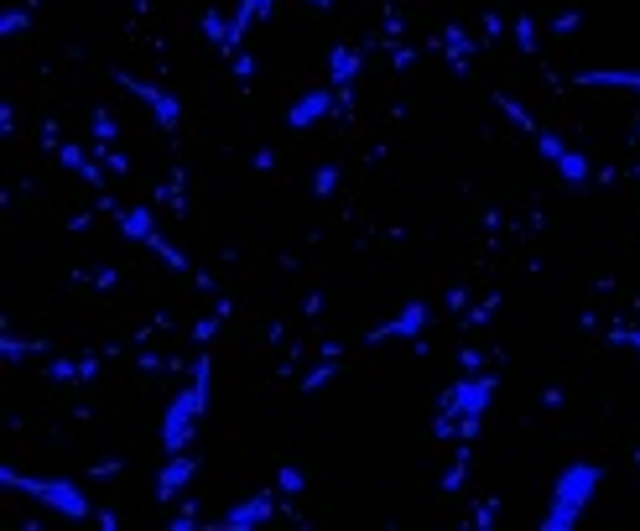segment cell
<instances>
[{
  "label": "cell",
  "instance_id": "6",
  "mask_svg": "<svg viewBox=\"0 0 640 531\" xmlns=\"http://www.w3.org/2000/svg\"><path fill=\"white\" fill-rule=\"evenodd\" d=\"M115 78H120V84H125V89H131L136 99H141V104L151 110V115H157V125H162V131H172V125L183 121L177 99H172V95H162L157 84H146V78H136V73H115Z\"/></svg>",
  "mask_w": 640,
  "mask_h": 531
},
{
  "label": "cell",
  "instance_id": "14",
  "mask_svg": "<svg viewBox=\"0 0 640 531\" xmlns=\"http://www.w3.org/2000/svg\"><path fill=\"white\" fill-rule=\"evenodd\" d=\"M52 151H58V157H63V162H69V168L78 172V177H84V183H99V177H104V172H99L95 162H89V157H84V151H78V146H69V141H63V146H52Z\"/></svg>",
  "mask_w": 640,
  "mask_h": 531
},
{
  "label": "cell",
  "instance_id": "22",
  "mask_svg": "<svg viewBox=\"0 0 640 531\" xmlns=\"http://www.w3.org/2000/svg\"><path fill=\"white\" fill-rule=\"evenodd\" d=\"M282 490L286 495H303V469H282Z\"/></svg>",
  "mask_w": 640,
  "mask_h": 531
},
{
  "label": "cell",
  "instance_id": "5",
  "mask_svg": "<svg viewBox=\"0 0 640 531\" xmlns=\"http://www.w3.org/2000/svg\"><path fill=\"white\" fill-rule=\"evenodd\" d=\"M531 136H537V146H542L546 162L563 172V183H568V188H589V172L593 168H589V157H583V151H573L568 141H557V136H552V131H542V125H537Z\"/></svg>",
  "mask_w": 640,
  "mask_h": 531
},
{
  "label": "cell",
  "instance_id": "13",
  "mask_svg": "<svg viewBox=\"0 0 640 531\" xmlns=\"http://www.w3.org/2000/svg\"><path fill=\"white\" fill-rule=\"evenodd\" d=\"M578 84H619V89H636L640 95V69H583Z\"/></svg>",
  "mask_w": 640,
  "mask_h": 531
},
{
  "label": "cell",
  "instance_id": "21",
  "mask_svg": "<svg viewBox=\"0 0 640 531\" xmlns=\"http://www.w3.org/2000/svg\"><path fill=\"white\" fill-rule=\"evenodd\" d=\"M26 22H32L26 11H5V22H0V32H5V37H16V32H26Z\"/></svg>",
  "mask_w": 640,
  "mask_h": 531
},
{
  "label": "cell",
  "instance_id": "19",
  "mask_svg": "<svg viewBox=\"0 0 640 531\" xmlns=\"http://www.w3.org/2000/svg\"><path fill=\"white\" fill-rule=\"evenodd\" d=\"M230 63H235V78L239 84H250V78H256V58H250V52H230Z\"/></svg>",
  "mask_w": 640,
  "mask_h": 531
},
{
  "label": "cell",
  "instance_id": "18",
  "mask_svg": "<svg viewBox=\"0 0 640 531\" xmlns=\"http://www.w3.org/2000/svg\"><path fill=\"white\" fill-rule=\"evenodd\" d=\"M333 188H339V168L329 162V168H318V177H312V194H318V198H329Z\"/></svg>",
  "mask_w": 640,
  "mask_h": 531
},
{
  "label": "cell",
  "instance_id": "23",
  "mask_svg": "<svg viewBox=\"0 0 640 531\" xmlns=\"http://www.w3.org/2000/svg\"><path fill=\"white\" fill-rule=\"evenodd\" d=\"M329 381H333V370L323 365V370H312L308 381H303V391H318V386H329Z\"/></svg>",
  "mask_w": 640,
  "mask_h": 531
},
{
  "label": "cell",
  "instance_id": "2",
  "mask_svg": "<svg viewBox=\"0 0 640 531\" xmlns=\"http://www.w3.org/2000/svg\"><path fill=\"white\" fill-rule=\"evenodd\" d=\"M490 402H495V381H490V375H469V381L448 386L438 396V437H448V422H458V437L475 443Z\"/></svg>",
  "mask_w": 640,
  "mask_h": 531
},
{
  "label": "cell",
  "instance_id": "20",
  "mask_svg": "<svg viewBox=\"0 0 640 531\" xmlns=\"http://www.w3.org/2000/svg\"><path fill=\"white\" fill-rule=\"evenodd\" d=\"M516 42H521L526 52L537 48V22H531V16H516Z\"/></svg>",
  "mask_w": 640,
  "mask_h": 531
},
{
  "label": "cell",
  "instance_id": "10",
  "mask_svg": "<svg viewBox=\"0 0 640 531\" xmlns=\"http://www.w3.org/2000/svg\"><path fill=\"white\" fill-rule=\"evenodd\" d=\"M359 69H365L359 48H333L329 52V84L339 89V95H349V84L359 78Z\"/></svg>",
  "mask_w": 640,
  "mask_h": 531
},
{
  "label": "cell",
  "instance_id": "26",
  "mask_svg": "<svg viewBox=\"0 0 640 531\" xmlns=\"http://www.w3.org/2000/svg\"><path fill=\"white\" fill-rule=\"evenodd\" d=\"M615 344H630V349H640V334H615Z\"/></svg>",
  "mask_w": 640,
  "mask_h": 531
},
{
  "label": "cell",
  "instance_id": "24",
  "mask_svg": "<svg viewBox=\"0 0 640 531\" xmlns=\"http://www.w3.org/2000/svg\"><path fill=\"white\" fill-rule=\"evenodd\" d=\"M557 37H568V32H578V11H568V16H557V26H552Z\"/></svg>",
  "mask_w": 640,
  "mask_h": 531
},
{
  "label": "cell",
  "instance_id": "12",
  "mask_svg": "<svg viewBox=\"0 0 640 531\" xmlns=\"http://www.w3.org/2000/svg\"><path fill=\"white\" fill-rule=\"evenodd\" d=\"M115 219H120V230L131 235V240H157V219L146 214V209H115Z\"/></svg>",
  "mask_w": 640,
  "mask_h": 531
},
{
  "label": "cell",
  "instance_id": "16",
  "mask_svg": "<svg viewBox=\"0 0 640 531\" xmlns=\"http://www.w3.org/2000/svg\"><path fill=\"white\" fill-rule=\"evenodd\" d=\"M89 131H95L99 146H115L120 141V125H115V115H110V110H95V115H89Z\"/></svg>",
  "mask_w": 640,
  "mask_h": 531
},
{
  "label": "cell",
  "instance_id": "27",
  "mask_svg": "<svg viewBox=\"0 0 640 531\" xmlns=\"http://www.w3.org/2000/svg\"><path fill=\"white\" fill-rule=\"evenodd\" d=\"M308 5H318V11H323V5H333V0H308Z\"/></svg>",
  "mask_w": 640,
  "mask_h": 531
},
{
  "label": "cell",
  "instance_id": "3",
  "mask_svg": "<svg viewBox=\"0 0 640 531\" xmlns=\"http://www.w3.org/2000/svg\"><path fill=\"white\" fill-rule=\"evenodd\" d=\"M204 411H209V360L193 365V386L167 407V417H162V448L167 454H183V448H188Z\"/></svg>",
  "mask_w": 640,
  "mask_h": 531
},
{
  "label": "cell",
  "instance_id": "4",
  "mask_svg": "<svg viewBox=\"0 0 640 531\" xmlns=\"http://www.w3.org/2000/svg\"><path fill=\"white\" fill-rule=\"evenodd\" d=\"M0 480L11 484V490H22V495H32V501H42L48 510H58V516H73V521H84V516H95L89 510V501H84V490L69 480H32V474H16V469H5Z\"/></svg>",
  "mask_w": 640,
  "mask_h": 531
},
{
  "label": "cell",
  "instance_id": "15",
  "mask_svg": "<svg viewBox=\"0 0 640 531\" xmlns=\"http://www.w3.org/2000/svg\"><path fill=\"white\" fill-rule=\"evenodd\" d=\"M271 11H276V0H239V11H235V32L245 37V26H250V22H266Z\"/></svg>",
  "mask_w": 640,
  "mask_h": 531
},
{
  "label": "cell",
  "instance_id": "8",
  "mask_svg": "<svg viewBox=\"0 0 640 531\" xmlns=\"http://www.w3.org/2000/svg\"><path fill=\"white\" fill-rule=\"evenodd\" d=\"M333 95H339V89H308V95L286 110V125H292V131H308L312 121H323L333 110Z\"/></svg>",
  "mask_w": 640,
  "mask_h": 531
},
{
  "label": "cell",
  "instance_id": "7",
  "mask_svg": "<svg viewBox=\"0 0 640 531\" xmlns=\"http://www.w3.org/2000/svg\"><path fill=\"white\" fill-rule=\"evenodd\" d=\"M422 329H427V308H422V302H406V308L391 318V323L370 329V344H385V338H417Z\"/></svg>",
  "mask_w": 640,
  "mask_h": 531
},
{
  "label": "cell",
  "instance_id": "25",
  "mask_svg": "<svg viewBox=\"0 0 640 531\" xmlns=\"http://www.w3.org/2000/svg\"><path fill=\"white\" fill-rule=\"evenodd\" d=\"M495 506H500V501H484V510H479V516H475L479 527H495Z\"/></svg>",
  "mask_w": 640,
  "mask_h": 531
},
{
  "label": "cell",
  "instance_id": "11",
  "mask_svg": "<svg viewBox=\"0 0 640 531\" xmlns=\"http://www.w3.org/2000/svg\"><path fill=\"white\" fill-rule=\"evenodd\" d=\"M193 469H198V464H193V454H172V459H167V469H162V480H157V495H162V501H172V495L193 480Z\"/></svg>",
  "mask_w": 640,
  "mask_h": 531
},
{
  "label": "cell",
  "instance_id": "9",
  "mask_svg": "<svg viewBox=\"0 0 640 531\" xmlns=\"http://www.w3.org/2000/svg\"><path fill=\"white\" fill-rule=\"evenodd\" d=\"M271 510H276V501H271V495H250V501H239L235 510H230V516H224V521H219V527H230V531H256L261 527V521H271Z\"/></svg>",
  "mask_w": 640,
  "mask_h": 531
},
{
  "label": "cell",
  "instance_id": "17",
  "mask_svg": "<svg viewBox=\"0 0 640 531\" xmlns=\"http://www.w3.org/2000/svg\"><path fill=\"white\" fill-rule=\"evenodd\" d=\"M443 52H448V58H469V52H475V42H469V32H458V26H448V32H443Z\"/></svg>",
  "mask_w": 640,
  "mask_h": 531
},
{
  "label": "cell",
  "instance_id": "1",
  "mask_svg": "<svg viewBox=\"0 0 640 531\" xmlns=\"http://www.w3.org/2000/svg\"><path fill=\"white\" fill-rule=\"evenodd\" d=\"M599 484H604V464H568V469L557 474V484H552V506H546V516H542V531L578 527V516H583V506L593 501Z\"/></svg>",
  "mask_w": 640,
  "mask_h": 531
}]
</instances>
